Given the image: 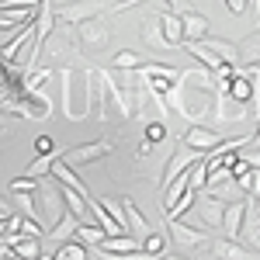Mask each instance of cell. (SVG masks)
I'll use <instances>...</instances> for the list:
<instances>
[{
  "label": "cell",
  "mask_w": 260,
  "mask_h": 260,
  "mask_svg": "<svg viewBox=\"0 0 260 260\" xmlns=\"http://www.w3.org/2000/svg\"><path fill=\"white\" fill-rule=\"evenodd\" d=\"M94 98H98V73L94 66L83 70V77L73 66H59V108L70 121H83L94 115Z\"/></svg>",
  "instance_id": "cell-1"
},
{
  "label": "cell",
  "mask_w": 260,
  "mask_h": 260,
  "mask_svg": "<svg viewBox=\"0 0 260 260\" xmlns=\"http://www.w3.org/2000/svg\"><path fill=\"white\" fill-rule=\"evenodd\" d=\"M35 201H39V212H42V225H56V222L70 212L66 208V198H62V184L52 174L39 177V187H35Z\"/></svg>",
  "instance_id": "cell-2"
},
{
  "label": "cell",
  "mask_w": 260,
  "mask_h": 260,
  "mask_svg": "<svg viewBox=\"0 0 260 260\" xmlns=\"http://www.w3.org/2000/svg\"><path fill=\"white\" fill-rule=\"evenodd\" d=\"M246 118H250V104L236 101L229 90H219V94H215L212 115H208V125H212V128H222V136H225L229 125H246Z\"/></svg>",
  "instance_id": "cell-3"
},
{
  "label": "cell",
  "mask_w": 260,
  "mask_h": 260,
  "mask_svg": "<svg viewBox=\"0 0 260 260\" xmlns=\"http://www.w3.org/2000/svg\"><path fill=\"white\" fill-rule=\"evenodd\" d=\"M73 35H77V45L87 49V52H101L111 45V24L104 14H94V18H83L80 24H73Z\"/></svg>",
  "instance_id": "cell-4"
},
{
  "label": "cell",
  "mask_w": 260,
  "mask_h": 260,
  "mask_svg": "<svg viewBox=\"0 0 260 260\" xmlns=\"http://www.w3.org/2000/svg\"><path fill=\"white\" fill-rule=\"evenodd\" d=\"M167 236L177 243L180 250H187V253H201V246L212 240L208 229L191 225V222H184V219H167Z\"/></svg>",
  "instance_id": "cell-5"
},
{
  "label": "cell",
  "mask_w": 260,
  "mask_h": 260,
  "mask_svg": "<svg viewBox=\"0 0 260 260\" xmlns=\"http://www.w3.org/2000/svg\"><path fill=\"white\" fill-rule=\"evenodd\" d=\"M108 0H70V4H52V14H56V24H80L83 18H94V14H104Z\"/></svg>",
  "instance_id": "cell-6"
},
{
  "label": "cell",
  "mask_w": 260,
  "mask_h": 260,
  "mask_svg": "<svg viewBox=\"0 0 260 260\" xmlns=\"http://www.w3.org/2000/svg\"><path fill=\"white\" fill-rule=\"evenodd\" d=\"M139 73L146 77V83H149V90L153 94H170L174 87L180 83V66H163V62H142Z\"/></svg>",
  "instance_id": "cell-7"
},
{
  "label": "cell",
  "mask_w": 260,
  "mask_h": 260,
  "mask_svg": "<svg viewBox=\"0 0 260 260\" xmlns=\"http://www.w3.org/2000/svg\"><path fill=\"white\" fill-rule=\"evenodd\" d=\"M111 149H115L111 139H94V142H80V146L62 149V160L70 163V167H87V163H98L104 156H111Z\"/></svg>",
  "instance_id": "cell-8"
},
{
  "label": "cell",
  "mask_w": 260,
  "mask_h": 260,
  "mask_svg": "<svg viewBox=\"0 0 260 260\" xmlns=\"http://www.w3.org/2000/svg\"><path fill=\"white\" fill-rule=\"evenodd\" d=\"M201 156H205L201 149H191L187 142H174V149H170V160H167V167H163V174H160V184H170L174 177L187 174V170H191V167H194Z\"/></svg>",
  "instance_id": "cell-9"
},
{
  "label": "cell",
  "mask_w": 260,
  "mask_h": 260,
  "mask_svg": "<svg viewBox=\"0 0 260 260\" xmlns=\"http://www.w3.org/2000/svg\"><path fill=\"white\" fill-rule=\"evenodd\" d=\"M45 49H49V59H52V62L59 59L62 66H70V56H77V52H80L77 35H73V28H70V24H66V31H59V35H56V28H52V35H49V42H45Z\"/></svg>",
  "instance_id": "cell-10"
},
{
  "label": "cell",
  "mask_w": 260,
  "mask_h": 260,
  "mask_svg": "<svg viewBox=\"0 0 260 260\" xmlns=\"http://www.w3.org/2000/svg\"><path fill=\"white\" fill-rule=\"evenodd\" d=\"M201 253H208V257H219V260H246L253 257V250L240 240H229V236H222V240H208L201 246Z\"/></svg>",
  "instance_id": "cell-11"
},
{
  "label": "cell",
  "mask_w": 260,
  "mask_h": 260,
  "mask_svg": "<svg viewBox=\"0 0 260 260\" xmlns=\"http://www.w3.org/2000/svg\"><path fill=\"white\" fill-rule=\"evenodd\" d=\"M194 212H198L201 229H222V212H225V205H222L219 198H212V194L198 191V198H194Z\"/></svg>",
  "instance_id": "cell-12"
},
{
  "label": "cell",
  "mask_w": 260,
  "mask_h": 260,
  "mask_svg": "<svg viewBox=\"0 0 260 260\" xmlns=\"http://www.w3.org/2000/svg\"><path fill=\"white\" fill-rule=\"evenodd\" d=\"M225 139L219 128H212V125H201V121H194L187 132H184V139L180 142H187L191 149H201V153H208V149H215L219 142Z\"/></svg>",
  "instance_id": "cell-13"
},
{
  "label": "cell",
  "mask_w": 260,
  "mask_h": 260,
  "mask_svg": "<svg viewBox=\"0 0 260 260\" xmlns=\"http://www.w3.org/2000/svg\"><path fill=\"white\" fill-rule=\"evenodd\" d=\"M142 42L149 49H156V52H170V42H167V35H163V28H160V11L146 14V21H142Z\"/></svg>",
  "instance_id": "cell-14"
},
{
  "label": "cell",
  "mask_w": 260,
  "mask_h": 260,
  "mask_svg": "<svg viewBox=\"0 0 260 260\" xmlns=\"http://www.w3.org/2000/svg\"><path fill=\"white\" fill-rule=\"evenodd\" d=\"M240 243H246V246L253 250V257H260V215H257V208H253V201H250V208H246V215H243Z\"/></svg>",
  "instance_id": "cell-15"
},
{
  "label": "cell",
  "mask_w": 260,
  "mask_h": 260,
  "mask_svg": "<svg viewBox=\"0 0 260 260\" xmlns=\"http://www.w3.org/2000/svg\"><path fill=\"white\" fill-rule=\"evenodd\" d=\"M180 28H184V42H198L208 35V18L191 7L187 14H180Z\"/></svg>",
  "instance_id": "cell-16"
},
{
  "label": "cell",
  "mask_w": 260,
  "mask_h": 260,
  "mask_svg": "<svg viewBox=\"0 0 260 260\" xmlns=\"http://www.w3.org/2000/svg\"><path fill=\"white\" fill-rule=\"evenodd\" d=\"M121 208H125V229L142 240V236L149 233V222H146V215L139 212V205H136L132 198H121Z\"/></svg>",
  "instance_id": "cell-17"
},
{
  "label": "cell",
  "mask_w": 260,
  "mask_h": 260,
  "mask_svg": "<svg viewBox=\"0 0 260 260\" xmlns=\"http://www.w3.org/2000/svg\"><path fill=\"white\" fill-rule=\"evenodd\" d=\"M198 42H205L215 56H219L222 62H229V66H240V45L236 42H229V39H212V35H205V39H198Z\"/></svg>",
  "instance_id": "cell-18"
},
{
  "label": "cell",
  "mask_w": 260,
  "mask_h": 260,
  "mask_svg": "<svg viewBox=\"0 0 260 260\" xmlns=\"http://www.w3.org/2000/svg\"><path fill=\"white\" fill-rule=\"evenodd\" d=\"M160 28L167 42H170V49H180V42H184V28H180V14L177 11H160Z\"/></svg>",
  "instance_id": "cell-19"
},
{
  "label": "cell",
  "mask_w": 260,
  "mask_h": 260,
  "mask_svg": "<svg viewBox=\"0 0 260 260\" xmlns=\"http://www.w3.org/2000/svg\"><path fill=\"white\" fill-rule=\"evenodd\" d=\"M139 4H153V0H118V4H111V14L132 11V7H139ZM156 4H167V11H177V14H187V11H191L187 0H156Z\"/></svg>",
  "instance_id": "cell-20"
},
{
  "label": "cell",
  "mask_w": 260,
  "mask_h": 260,
  "mask_svg": "<svg viewBox=\"0 0 260 260\" xmlns=\"http://www.w3.org/2000/svg\"><path fill=\"white\" fill-rule=\"evenodd\" d=\"M77 222H80V219H77L73 212H66V215H62L56 225H49V229H45V236H49V240H56V243L73 240V233H77Z\"/></svg>",
  "instance_id": "cell-21"
},
{
  "label": "cell",
  "mask_w": 260,
  "mask_h": 260,
  "mask_svg": "<svg viewBox=\"0 0 260 260\" xmlns=\"http://www.w3.org/2000/svg\"><path fill=\"white\" fill-rule=\"evenodd\" d=\"M52 77H56V70H49V66H42V70H39V66H35V70H28V73L21 77V90H24V94H31V90L45 87Z\"/></svg>",
  "instance_id": "cell-22"
},
{
  "label": "cell",
  "mask_w": 260,
  "mask_h": 260,
  "mask_svg": "<svg viewBox=\"0 0 260 260\" xmlns=\"http://www.w3.org/2000/svg\"><path fill=\"white\" fill-rule=\"evenodd\" d=\"M229 94H233L236 101H243V104H250V98H253V80L236 70V73L229 77Z\"/></svg>",
  "instance_id": "cell-23"
},
{
  "label": "cell",
  "mask_w": 260,
  "mask_h": 260,
  "mask_svg": "<svg viewBox=\"0 0 260 260\" xmlns=\"http://www.w3.org/2000/svg\"><path fill=\"white\" fill-rule=\"evenodd\" d=\"M194 198H198V191H194V187H187V191H184V194H180V198L163 212V222H167V219H184V212H191V208H194Z\"/></svg>",
  "instance_id": "cell-24"
},
{
  "label": "cell",
  "mask_w": 260,
  "mask_h": 260,
  "mask_svg": "<svg viewBox=\"0 0 260 260\" xmlns=\"http://www.w3.org/2000/svg\"><path fill=\"white\" fill-rule=\"evenodd\" d=\"M104 236H108V233L101 229L98 222H90V225H87V222H77V233H73V240H80L83 246H98Z\"/></svg>",
  "instance_id": "cell-25"
},
{
  "label": "cell",
  "mask_w": 260,
  "mask_h": 260,
  "mask_svg": "<svg viewBox=\"0 0 260 260\" xmlns=\"http://www.w3.org/2000/svg\"><path fill=\"white\" fill-rule=\"evenodd\" d=\"M56 156H62V149H52V153H39L35 160L28 163V170H24V174H28V177H45V174L52 170V160H56Z\"/></svg>",
  "instance_id": "cell-26"
},
{
  "label": "cell",
  "mask_w": 260,
  "mask_h": 260,
  "mask_svg": "<svg viewBox=\"0 0 260 260\" xmlns=\"http://www.w3.org/2000/svg\"><path fill=\"white\" fill-rule=\"evenodd\" d=\"M87 253H90V246H83L80 240H66V243L56 246V253H52V257H59V260H80V257H87Z\"/></svg>",
  "instance_id": "cell-27"
},
{
  "label": "cell",
  "mask_w": 260,
  "mask_h": 260,
  "mask_svg": "<svg viewBox=\"0 0 260 260\" xmlns=\"http://www.w3.org/2000/svg\"><path fill=\"white\" fill-rule=\"evenodd\" d=\"M146 121V142H153V146H160L163 139H170V128H167V121L163 118H142Z\"/></svg>",
  "instance_id": "cell-28"
},
{
  "label": "cell",
  "mask_w": 260,
  "mask_h": 260,
  "mask_svg": "<svg viewBox=\"0 0 260 260\" xmlns=\"http://www.w3.org/2000/svg\"><path fill=\"white\" fill-rule=\"evenodd\" d=\"M14 257H42V236H21L14 243Z\"/></svg>",
  "instance_id": "cell-29"
},
{
  "label": "cell",
  "mask_w": 260,
  "mask_h": 260,
  "mask_svg": "<svg viewBox=\"0 0 260 260\" xmlns=\"http://www.w3.org/2000/svg\"><path fill=\"white\" fill-rule=\"evenodd\" d=\"M163 250H167V233H153V229H149V233L142 236V253H146V257H156Z\"/></svg>",
  "instance_id": "cell-30"
},
{
  "label": "cell",
  "mask_w": 260,
  "mask_h": 260,
  "mask_svg": "<svg viewBox=\"0 0 260 260\" xmlns=\"http://www.w3.org/2000/svg\"><path fill=\"white\" fill-rule=\"evenodd\" d=\"M111 66L115 70H139L142 59L132 52V49H121V52H115V59H111Z\"/></svg>",
  "instance_id": "cell-31"
},
{
  "label": "cell",
  "mask_w": 260,
  "mask_h": 260,
  "mask_svg": "<svg viewBox=\"0 0 260 260\" xmlns=\"http://www.w3.org/2000/svg\"><path fill=\"white\" fill-rule=\"evenodd\" d=\"M39 187V177H28V174H21V177L11 180V194H21V191H35Z\"/></svg>",
  "instance_id": "cell-32"
},
{
  "label": "cell",
  "mask_w": 260,
  "mask_h": 260,
  "mask_svg": "<svg viewBox=\"0 0 260 260\" xmlns=\"http://www.w3.org/2000/svg\"><path fill=\"white\" fill-rule=\"evenodd\" d=\"M222 4H225V7H229V14H236V18L246 14V7H250V0H222Z\"/></svg>",
  "instance_id": "cell-33"
},
{
  "label": "cell",
  "mask_w": 260,
  "mask_h": 260,
  "mask_svg": "<svg viewBox=\"0 0 260 260\" xmlns=\"http://www.w3.org/2000/svg\"><path fill=\"white\" fill-rule=\"evenodd\" d=\"M240 73H246V77H260V59H250V62H240L236 66Z\"/></svg>",
  "instance_id": "cell-34"
},
{
  "label": "cell",
  "mask_w": 260,
  "mask_h": 260,
  "mask_svg": "<svg viewBox=\"0 0 260 260\" xmlns=\"http://www.w3.org/2000/svg\"><path fill=\"white\" fill-rule=\"evenodd\" d=\"M52 149H56V142L49 139V136H39L35 139V153H52Z\"/></svg>",
  "instance_id": "cell-35"
},
{
  "label": "cell",
  "mask_w": 260,
  "mask_h": 260,
  "mask_svg": "<svg viewBox=\"0 0 260 260\" xmlns=\"http://www.w3.org/2000/svg\"><path fill=\"white\" fill-rule=\"evenodd\" d=\"M45 0H0V7H39Z\"/></svg>",
  "instance_id": "cell-36"
},
{
  "label": "cell",
  "mask_w": 260,
  "mask_h": 260,
  "mask_svg": "<svg viewBox=\"0 0 260 260\" xmlns=\"http://www.w3.org/2000/svg\"><path fill=\"white\" fill-rule=\"evenodd\" d=\"M250 11H253V18L260 21V0H250Z\"/></svg>",
  "instance_id": "cell-37"
},
{
  "label": "cell",
  "mask_w": 260,
  "mask_h": 260,
  "mask_svg": "<svg viewBox=\"0 0 260 260\" xmlns=\"http://www.w3.org/2000/svg\"><path fill=\"white\" fill-rule=\"evenodd\" d=\"M250 115H253V121L260 125V104H250Z\"/></svg>",
  "instance_id": "cell-38"
},
{
  "label": "cell",
  "mask_w": 260,
  "mask_h": 260,
  "mask_svg": "<svg viewBox=\"0 0 260 260\" xmlns=\"http://www.w3.org/2000/svg\"><path fill=\"white\" fill-rule=\"evenodd\" d=\"M0 212H7V215H11V212H14V208H11V205H7V198H0Z\"/></svg>",
  "instance_id": "cell-39"
},
{
  "label": "cell",
  "mask_w": 260,
  "mask_h": 260,
  "mask_svg": "<svg viewBox=\"0 0 260 260\" xmlns=\"http://www.w3.org/2000/svg\"><path fill=\"white\" fill-rule=\"evenodd\" d=\"M108 4H111V0H108Z\"/></svg>",
  "instance_id": "cell-40"
}]
</instances>
